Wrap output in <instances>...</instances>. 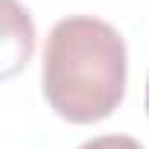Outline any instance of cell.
Returning a JSON list of instances; mask_svg holds the SVG:
<instances>
[{"mask_svg": "<svg viewBox=\"0 0 149 149\" xmlns=\"http://www.w3.org/2000/svg\"><path fill=\"white\" fill-rule=\"evenodd\" d=\"M126 76V41L108 21L67 15L53 24L44 44L41 91L58 117L79 126L111 117L123 102Z\"/></svg>", "mask_w": 149, "mask_h": 149, "instance_id": "cell-1", "label": "cell"}, {"mask_svg": "<svg viewBox=\"0 0 149 149\" xmlns=\"http://www.w3.org/2000/svg\"><path fill=\"white\" fill-rule=\"evenodd\" d=\"M79 149H143V146L129 134H100V137L85 140Z\"/></svg>", "mask_w": 149, "mask_h": 149, "instance_id": "cell-3", "label": "cell"}, {"mask_svg": "<svg viewBox=\"0 0 149 149\" xmlns=\"http://www.w3.org/2000/svg\"><path fill=\"white\" fill-rule=\"evenodd\" d=\"M146 111H149V82H146Z\"/></svg>", "mask_w": 149, "mask_h": 149, "instance_id": "cell-4", "label": "cell"}, {"mask_svg": "<svg viewBox=\"0 0 149 149\" xmlns=\"http://www.w3.org/2000/svg\"><path fill=\"white\" fill-rule=\"evenodd\" d=\"M35 47V26L18 0H3V76L26 67Z\"/></svg>", "mask_w": 149, "mask_h": 149, "instance_id": "cell-2", "label": "cell"}]
</instances>
